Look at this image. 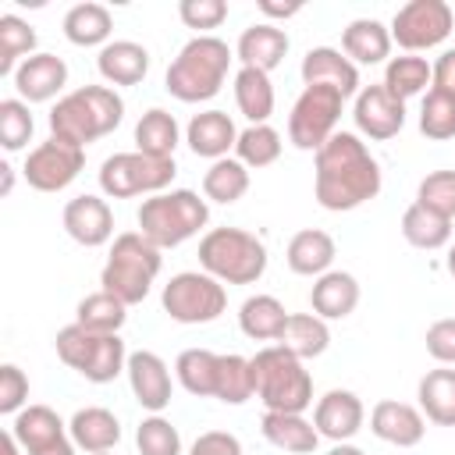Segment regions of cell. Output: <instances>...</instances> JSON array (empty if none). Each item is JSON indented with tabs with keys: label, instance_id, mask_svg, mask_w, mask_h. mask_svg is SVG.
<instances>
[{
	"label": "cell",
	"instance_id": "obj_1",
	"mask_svg": "<svg viewBox=\"0 0 455 455\" xmlns=\"http://www.w3.org/2000/svg\"><path fill=\"white\" fill-rule=\"evenodd\" d=\"M380 192V164L355 132H334L313 160V196L323 210L345 213Z\"/></svg>",
	"mask_w": 455,
	"mask_h": 455
},
{
	"label": "cell",
	"instance_id": "obj_2",
	"mask_svg": "<svg viewBox=\"0 0 455 455\" xmlns=\"http://www.w3.org/2000/svg\"><path fill=\"white\" fill-rule=\"evenodd\" d=\"M121 121H124V100L110 85H82V89L60 96L50 110L53 139H64L78 149L110 135Z\"/></svg>",
	"mask_w": 455,
	"mask_h": 455
},
{
	"label": "cell",
	"instance_id": "obj_3",
	"mask_svg": "<svg viewBox=\"0 0 455 455\" xmlns=\"http://www.w3.org/2000/svg\"><path fill=\"white\" fill-rule=\"evenodd\" d=\"M231 60H235V53H231V46L224 39H217V36H196L171 60V68L164 75V85L181 103L213 100L220 92L224 78H228Z\"/></svg>",
	"mask_w": 455,
	"mask_h": 455
},
{
	"label": "cell",
	"instance_id": "obj_4",
	"mask_svg": "<svg viewBox=\"0 0 455 455\" xmlns=\"http://www.w3.org/2000/svg\"><path fill=\"white\" fill-rule=\"evenodd\" d=\"M249 363L256 398L267 412H306L313 405V377L299 355H291L281 345H267Z\"/></svg>",
	"mask_w": 455,
	"mask_h": 455
},
{
	"label": "cell",
	"instance_id": "obj_5",
	"mask_svg": "<svg viewBox=\"0 0 455 455\" xmlns=\"http://www.w3.org/2000/svg\"><path fill=\"white\" fill-rule=\"evenodd\" d=\"M135 220H139V235L149 238L156 249H174L192 235H199V228H206L210 206L192 188H171L142 199Z\"/></svg>",
	"mask_w": 455,
	"mask_h": 455
},
{
	"label": "cell",
	"instance_id": "obj_6",
	"mask_svg": "<svg viewBox=\"0 0 455 455\" xmlns=\"http://www.w3.org/2000/svg\"><path fill=\"white\" fill-rule=\"evenodd\" d=\"M160 267H164L160 249L149 238H142L139 231H124L110 245V256L103 263L100 284H103V291L117 295L124 306H139L149 295Z\"/></svg>",
	"mask_w": 455,
	"mask_h": 455
},
{
	"label": "cell",
	"instance_id": "obj_7",
	"mask_svg": "<svg viewBox=\"0 0 455 455\" xmlns=\"http://www.w3.org/2000/svg\"><path fill=\"white\" fill-rule=\"evenodd\" d=\"M199 267L220 284H256L267 270V245L242 228H213L199 238Z\"/></svg>",
	"mask_w": 455,
	"mask_h": 455
},
{
	"label": "cell",
	"instance_id": "obj_8",
	"mask_svg": "<svg viewBox=\"0 0 455 455\" xmlns=\"http://www.w3.org/2000/svg\"><path fill=\"white\" fill-rule=\"evenodd\" d=\"M53 345H57L60 363L92 384H110L121 370H128V348L121 334H100L82 323H68L57 331Z\"/></svg>",
	"mask_w": 455,
	"mask_h": 455
},
{
	"label": "cell",
	"instance_id": "obj_9",
	"mask_svg": "<svg viewBox=\"0 0 455 455\" xmlns=\"http://www.w3.org/2000/svg\"><path fill=\"white\" fill-rule=\"evenodd\" d=\"M178 167L174 160H160V156H146L139 149L132 153H114L103 160L100 167V188L110 199H132V196H156L167 192V185L174 181Z\"/></svg>",
	"mask_w": 455,
	"mask_h": 455
},
{
	"label": "cell",
	"instance_id": "obj_10",
	"mask_svg": "<svg viewBox=\"0 0 455 455\" xmlns=\"http://www.w3.org/2000/svg\"><path fill=\"white\" fill-rule=\"evenodd\" d=\"M160 302L178 323H213L228 309V291L206 270H181L164 284Z\"/></svg>",
	"mask_w": 455,
	"mask_h": 455
},
{
	"label": "cell",
	"instance_id": "obj_11",
	"mask_svg": "<svg viewBox=\"0 0 455 455\" xmlns=\"http://www.w3.org/2000/svg\"><path fill=\"white\" fill-rule=\"evenodd\" d=\"M341 103L345 96L338 89H327V85H306L288 114V142L295 149H320L334 128H338V117H341Z\"/></svg>",
	"mask_w": 455,
	"mask_h": 455
},
{
	"label": "cell",
	"instance_id": "obj_12",
	"mask_svg": "<svg viewBox=\"0 0 455 455\" xmlns=\"http://www.w3.org/2000/svg\"><path fill=\"white\" fill-rule=\"evenodd\" d=\"M455 28V14L444 0H409L391 18V43L409 53L441 46Z\"/></svg>",
	"mask_w": 455,
	"mask_h": 455
},
{
	"label": "cell",
	"instance_id": "obj_13",
	"mask_svg": "<svg viewBox=\"0 0 455 455\" xmlns=\"http://www.w3.org/2000/svg\"><path fill=\"white\" fill-rule=\"evenodd\" d=\"M82 167H85V149L50 135L46 142H39L25 156V171L21 174L36 192H60L82 174Z\"/></svg>",
	"mask_w": 455,
	"mask_h": 455
},
{
	"label": "cell",
	"instance_id": "obj_14",
	"mask_svg": "<svg viewBox=\"0 0 455 455\" xmlns=\"http://www.w3.org/2000/svg\"><path fill=\"white\" fill-rule=\"evenodd\" d=\"M11 434L18 437L25 455H75L71 430L50 405H25L14 416Z\"/></svg>",
	"mask_w": 455,
	"mask_h": 455
},
{
	"label": "cell",
	"instance_id": "obj_15",
	"mask_svg": "<svg viewBox=\"0 0 455 455\" xmlns=\"http://www.w3.org/2000/svg\"><path fill=\"white\" fill-rule=\"evenodd\" d=\"M352 117H355V128H359L366 139L387 142V139H395V135L405 128V103H402L398 96H391V92L384 89V82L363 85L359 96H355Z\"/></svg>",
	"mask_w": 455,
	"mask_h": 455
},
{
	"label": "cell",
	"instance_id": "obj_16",
	"mask_svg": "<svg viewBox=\"0 0 455 455\" xmlns=\"http://www.w3.org/2000/svg\"><path fill=\"white\" fill-rule=\"evenodd\" d=\"M363 419H366V409H363V402H359L355 391L331 387L323 398H316L313 427H316L320 437H327V441H334V444L352 441V437L363 430Z\"/></svg>",
	"mask_w": 455,
	"mask_h": 455
},
{
	"label": "cell",
	"instance_id": "obj_17",
	"mask_svg": "<svg viewBox=\"0 0 455 455\" xmlns=\"http://www.w3.org/2000/svg\"><path fill=\"white\" fill-rule=\"evenodd\" d=\"M60 220H64V231L78 245H85V249H100L114 235V210L107 206V199L89 196V192L85 196H75L64 206V217Z\"/></svg>",
	"mask_w": 455,
	"mask_h": 455
},
{
	"label": "cell",
	"instance_id": "obj_18",
	"mask_svg": "<svg viewBox=\"0 0 455 455\" xmlns=\"http://www.w3.org/2000/svg\"><path fill=\"white\" fill-rule=\"evenodd\" d=\"M128 384H132V395L142 409L149 412H164L171 405V370L167 363L149 352V348H139L128 355Z\"/></svg>",
	"mask_w": 455,
	"mask_h": 455
},
{
	"label": "cell",
	"instance_id": "obj_19",
	"mask_svg": "<svg viewBox=\"0 0 455 455\" xmlns=\"http://www.w3.org/2000/svg\"><path fill=\"white\" fill-rule=\"evenodd\" d=\"M370 430H373V437H380L395 448H416L427 434V416L409 402L384 398L370 412Z\"/></svg>",
	"mask_w": 455,
	"mask_h": 455
},
{
	"label": "cell",
	"instance_id": "obj_20",
	"mask_svg": "<svg viewBox=\"0 0 455 455\" xmlns=\"http://www.w3.org/2000/svg\"><path fill=\"white\" fill-rule=\"evenodd\" d=\"M11 82L18 89V100H25V103H46V100H53L68 85V64L57 53H32L28 60L18 64V71H14Z\"/></svg>",
	"mask_w": 455,
	"mask_h": 455
},
{
	"label": "cell",
	"instance_id": "obj_21",
	"mask_svg": "<svg viewBox=\"0 0 455 455\" xmlns=\"http://www.w3.org/2000/svg\"><path fill=\"white\" fill-rule=\"evenodd\" d=\"M302 82L306 85H327V89H338L345 100L348 96H359V68L334 46H313L306 57H302V68H299Z\"/></svg>",
	"mask_w": 455,
	"mask_h": 455
},
{
	"label": "cell",
	"instance_id": "obj_22",
	"mask_svg": "<svg viewBox=\"0 0 455 455\" xmlns=\"http://www.w3.org/2000/svg\"><path fill=\"white\" fill-rule=\"evenodd\" d=\"M284 53H288V32L270 21L249 25L235 43V57L242 60V68H256L267 75L284 60Z\"/></svg>",
	"mask_w": 455,
	"mask_h": 455
},
{
	"label": "cell",
	"instance_id": "obj_23",
	"mask_svg": "<svg viewBox=\"0 0 455 455\" xmlns=\"http://www.w3.org/2000/svg\"><path fill=\"white\" fill-rule=\"evenodd\" d=\"M185 142H188V149L196 156L224 160L228 149H235V142H238V128H235V121L224 110H203V114H196L188 121Z\"/></svg>",
	"mask_w": 455,
	"mask_h": 455
},
{
	"label": "cell",
	"instance_id": "obj_24",
	"mask_svg": "<svg viewBox=\"0 0 455 455\" xmlns=\"http://www.w3.org/2000/svg\"><path fill=\"white\" fill-rule=\"evenodd\" d=\"M309 302L320 320H345L359 306V281L348 270H327L313 281Z\"/></svg>",
	"mask_w": 455,
	"mask_h": 455
},
{
	"label": "cell",
	"instance_id": "obj_25",
	"mask_svg": "<svg viewBox=\"0 0 455 455\" xmlns=\"http://www.w3.org/2000/svg\"><path fill=\"white\" fill-rule=\"evenodd\" d=\"M338 256V245L327 231L320 228H302L291 235L288 249H284V259H288V270L291 274H302V277H320L331 270Z\"/></svg>",
	"mask_w": 455,
	"mask_h": 455
},
{
	"label": "cell",
	"instance_id": "obj_26",
	"mask_svg": "<svg viewBox=\"0 0 455 455\" xmlns=\"http://www.w3.org/2000/svg\"><path fill=\"white\" fill-rule=\"evenodd\" d=\"M68 430H71V441L75 448L89 451V455H100V451H114L117 441H121V423L110 409L103 405H85L78 409L71 419H68Z\"/></svg>",
	"mask_w": 455,
	"mask_h": 455
},
{
	"label": "cell",
	"instance_id": "obj_27",
	"mask_svg": "<svg viewBox=\"0 0 455 455\" xmlns=\"http://www.w3.org/2000/svg\"><path fill=\"white\" fill-rule=\"evenodd\" d=\"M96 68L110 85H139L149 71V50L132 39H114L100 50Z\"/></svg>",
	"mask_w": 455,
	"mask_h": 455
},
{
	"label": "cell",
	"instance_id": "obj_28",
	"mask_svg": "<svg viewBox=\"0 0 455 455\" xmlns=\"http://www.w3.org/2000/svg\"><path fill=\"white\" fill-rule=\"evenodd\" d=\"M259 430L274 448H281L288 455H313L320 444L316 427L302 412H263Z\"/></svg>",
	"mask_w": 455,
	"mask_h": 455
},
{
	"label": "cell",
	"instance_id": "obj_29",
	"mask_svg": "<svg viewBox=\"0 0 455 455\" xmlns=\"http://www.w3.org/2000/svg\"><path fill=\"white\" fill-rule=\"evenodd\" d=\"M341 53L352 64H380L391 53V28L377 18H355L341 32Z\"/></svg>",
	"mask_w": 455,
	"mask_h": 455
},
{
	"label": "cell",
	"instance_id": "obj_30",
	"mask_svg": "<svg viewBox=\"0 0 455 455\" xmlns=\"http://www.w3.org/2000/svg\"><path fill=\"white\" fill-rule=\"evenodd\" d=\"M419 412L437 427H455V370L437 366L419 377Z\"/></svg>",
	"mask_w": 455,
	"mask_h": 455
},
{
	"label": "cell",
	"instance_id": "obj_31",
	"mask_svg": "<svg viewBox=\"0 0 455 455\" xmlns=\"http://www.w3.org/2000/svg\"><path fill=\"white\" fill-rule=\"evenodd\" d=\"M288 316L291 313L281 306V299H274V295H249L242 302V309H238V327L252 341H277L284 334Z\"/></svg>",
	"mask_w": 455,
	"mask_h": 455
},
{
	"label": "cell",
	"instance_id": "obj_32",
	"mask_svg": "<svg viewBox=\"0 0 455 455\" xmlns=\"http://www.w3.org/2000/svg\"><path fill=\"white\" fill-rule=\"evenodd\" d=\"M181 142V128L174 121V114L153 107L139 117L135 124V149L146 156H160V160H174V149Z\"/></svg>",
	"mask_w": 455,
	"mask_h": 455
},
{
	"label": "cell",
	"instance_id": "obj_33",
	"mask_svg": "<svg viewBox=\"0 0 455 455\" xmlns=\"http://www.w3.org/2000/svg\"><path fill=\"white\" fill-rule=\"evenodd\" d=\"M110 32H114V18H110V11L103 4L85 0V4H75L64 14V36L75 46H100L103 50Z\"/></svg>",
	"mask_w": 455,
	"mask_h": 455
},
{
	"label": "cell",
	"instance_id": "obj_34",
	"mask_svg": "<svg viewBox=\"0 0 455 455\" xmlns=\"http://www.w3.org/2000/svg\"><path fill=\"white\" fill-rule=\"evenodd\" d=\"M281 348H288L291 355H299L302 363L306 359H316L327 352L331 345V331H327V320H320L316 313H291L288 323H284V334L277 338Z\"/></svg>",
	"mask_w": 455,
	"mask_h": 455
},
{
	"label": "cell",
	"instance_id": "obj_35",
	"mask_svg": "<svg viewBox=\"0 0 455 455\" xmlns=\"http://www.w3.org/2000/svg\"><path fill=\"white\" fill-rule=\"evenodd\" d=\"M235 103L249 117V124H267L274 114V85L267 71L238 68L235 71Z\"/></svg>",
	"mask_w": 455,
	"mask_h": 455
},
{
	"label": "cell",
	"instance_id": "obj_36",
	"mask_svg": "<svg viewBox=\"0 0 455 455\" xmlns=\"http://www.w3.org/2000/svg\"><path fill=\"white\" fill-rule=\"evenodd\" d=\"M217 370H220V355L210 352V348H185L174 359L178 384L188 395H196V398H213V391H217Z\"/></svg>",
	"mask_w": 455,
	"mask_h": 455
},
{
	"label": "cell",
	"instance_id": "obj_37",
	"mask_svg": "<svg viewBox=\"0 0 455 455\" xmlns=\"http://www.w3.org/2000/svg\"><path fill=\"white\" fill-rule=\"evenodd\" d=\"M402 235H405L409 245L434 252V249H444L451 242V220L434 213V210H427V206H419V203H412L402 213Z\"/></svg>",
	"mask_w": 455,
	"mask_h": 455
},
{
	"label": "cell",
	"instance_id": "obj_38",
	"mask_svg": "<svg viewBox=\"0 0 455 455\" xmlns=\"http://www.w3.org/2000/svg\"><path fill=\"white\" fill-rule=\"evenodd\" d=\"M249 192V167L238 156H224L213 160L210 171L203 174V196L213 203H238Z\"/></svg>",
	"mask_w": 455,
	"mask_h": 455
},
{
	"label": "cell",
	"instance_id": "obj_39",
	"mask_svg": "<svg viewBox=\"0 0 455 455\" xmlns=\"http://www.w3.org/2000/svg\"><path fill=\"white\" fill-rule=\"evenodd\" d=\"M36 53V28L18 14H0V78H14L18 64Z\"/></svg>",
	"mask_w": 455,
	"mask_h": 455
},
{
	"label": "cell",
	"instance_id": "obj_40",
	"mask_svg": "<svg viewBox=\"0 0 455 455\" xmlns=\"http://www.w3.org/2000/svg\"><path fill=\"white\" fill-rule=\"evenodd\" d=\"M427 85H434V71H430V64L423 57L405 53V57H391L387 60V68H384V89L391 96H398L402 103L412 100V96H419Z\"/></svg>",
	"mask_w": 455,
	"mask_h": 455
},
{
	"label": "cell",
	"instance_id": "obj_41",
	"mask_svg": "<svg viewBox=\"0 0 455 455\" xmlns=\"http://www.w3.org/2000/svg\"><path fill=\"white\" fill-rule=\"evenodd\" d=\"M124 320H128V306L117 295L103 291V288L85 295L75 309V323H82L89 331H100V334H117L124 327Z\"/></svg>",
	"mask_w": 455,
	"mask_h": 455
},
{
	"label": "cell",
	"instance_id": "obj_42",
	"mask_svg": "<svg viewBox=\"0 0 455 455\" xmlns=\"http://www.w3.org/2000/svg\"><path fill=\"white\" fill-rule=\"evenodd\" d=\"M256 395L252 384V363L245 355H220V370H217V391L213 398L224 405H245Z\"/></svg>",
	"mask_w": 455,
	"mask_h": 455
},
{
	"label": "cell",
	"instance_id": "obj_43",
	"mask_svg": "<svg viewBox=\"0 0 455 455\" xmlns=\"http://www.w3.org/2000/svg\"><path fill=\"white\" fill-rule=\"evenodd\" d=\"M235 153L245 167H270L277 164L281 156V132L270 128V124H249L238 132V142H235Z\"/></svg>",
	"mask_w": 455,
	"mask_h": 455
},
{
	"label": "cell",
	"instance_id": "obj_44",
	"mask_svg": "<svg viewBox=\"0 0 455 455\" xmlns=\"http://www.w3.org/2000/svg\"><path fill=\"white\" fill-rule=\"evenodd\" d=\"M419 132L434 142L455 139V92L427 89L423 107H419Z\"/></svg>",
	"mask_w": 455,
	"mask_h": 455
},
{
	"label": "cell",
	"instance_id": "obj_45",
	"mask_svg": "<svg viewBox=\"0 0 455 455\" xmlns=\"http://www.w3.org/2000/svg\"><path fill=\"white\" fill-rule=\"evenodd\" d=\"M32 132H36V121H32L28 103L18 100V96L0 100V146L7 153H18V149H25Z\"/></svg>",
	"mask_w": 455,
	"mask_h": 455
},
{
	"label": "cell",
	"instance_id": "obj_46",
	"mask_svg": "<svg viewBox=\"0 0 455 455\" xmlns=\"http://www.w3.org/2000/svg\"><path fill=\"white\" fill-rule=\"evenodd\" d=\"M135 444H139V455H181V434L160 412H153L139 423Z\"/></svg>",
	"mask_w": 455,
	"mask_h": 455
},
{
	"label": "cell",
	"instance_id": "obj_47",
	"mask_svg": "<svg viewBox=\"0 0 455 455\" xmlns=\"http://www.w3.org/2000/svg\"><path fill=\"white\" fill-rule=\"evenodd\" d=\"M416 203L455 220V171H430L416 188Z\"/></svg>",
	"mask_w": 455,
	"mask_h": 455
},
{
	"label": "cell",
	"instance_id": "obj_48",
	"mask_svg": "<svg viewBox=\"0 0 455 455\" xmlns=\"http://www.w3.org/2000/svg\"><path fill=\"white\" fill-rule=\"evenodd\" d=\"M178 18L188 28H199V36H210V28H220L228 18V4L224 0H181L178 4Z\"/></svg>",
	"mask_w": 455,
	"mask_h": 455
},
{
	"label": "cell",
	"instance_id": "obj_49",
	"mask_svg": "<svg viewBox=\"0 0 455 455\" xmlns=\"http://www.w3.org/2000/svg\"><path fill=\"white\" fill-rule=\"evenodd\" d=\"M28 402V377L14 366V363H4L0 366V412L4 416H18Z\"/></svg>",
	"mask_w": 455,
	"mask_h": 455
},
{
	"label": "cell",
	"instance_id": "obj_50",
	"mask_svg": "<svg viewBox=\"0 0 455 455\" xmlns=\"http://www.w3.org/2000/svg\"><path fill=\"white\" fill-rule=\"evenodd\" d=\"M427 352L430 359H437L441 366H451L455 363V316H444V320H434L427 327Z\"/></svg>",
	"mask_w": 455,
	"mask_h": 455
},
{
	"label": "cell",
	"instance_id": "obj_51",
	"mask_svg": "<svg viewBox=\"0 0 455 455\" xmlns=\"http://www.w3.org/2000/svg\"><path fill=\"white\" fill-rule=\"evenodd\" d=\"M188 455H242V441L228 430H206L192 441Z\"/></svg>",
	"mask_w": 455,
	"mask_h": 455
},
{
	"label": "cell",
	"instance_id": "obj_52",
	"mask_svg": "<svg viewBox=\"0 0 455 455\" xmlns=\"http://www.w3.org/2000/svg\"><path fill=\"white\" fill-rule=\"evenodd\" d=\"M430 71H434V85H430V89L455 92V50H444V53L430 64Z\"/></svg>",
	"mask_w": 455,
	"mask_h": 455
},
{
	"label": "cell",
	"instance_id": "obj_53",
	"mask_svg": "<svg viewBox=\"0 0 455 455\" xmlns=\"http://www.w3.org/2000/svg\"><path fill=\"white\" fill-rule=\"evenodd\" d=\"M256 7H259V11L267 14V18H295V14L302 11V4H299V0H291V4H274V0H259Z\"/></svg>",
	"mask_w": 455,
	"mask_h": 455
},
{
	"label": "cell",
	"instance_id": "obj_54",
	"mask_svg": "<svg viewBox=\"0 0 455 455\" xmlns=\"http://www.w3.org/2000/svg\"><path fill=\"white\" fill-rule=\"evenodd\" d=\"M0 455H21V444H18V437L11 430L0 434Z\"/></svg>",
	"mask_w": 455,
	"mask_h": 455
},
{
	"label": "cell",
	"instance_id": "obj_55",
	"mask_svg": "<svg viewBox=\"0 0 455 455\" xmlns=\"http://www.w3.org/2000/svg\"><path fill=\"white\" fill-rule=\"evenodd\" d=\"M0 174H4L0 196H11V188H14V167H11V164H0Z\"/></svg>",
	"mask_w": 455,
	"mask_h": 455
},
{
	"label": "cell",
	"instance_id": "obj_56",
	"mask_svg": "<svg viewBox=\"0 0 455 455\" xmlns=\"http://www.w3.org/2000/svg\"><path fill=\"white\" fill-rule=\"evenodd\" d=\"M327 455H366V451H363V448H355V444H348V441H345V444H334V448H331V451H327Z\"/></svg>",
	"mask_w": 455,
	"mask_h": 455
},
{
	"label": "cell",
	"instance_id": "obj_57",
	"mask_svg": "<svg viewBox=\"0 0 455 455\" xmlns=\"http://www.w3.org/2000/svg\"><path fill=\"white\" fill-rule=\"evenodd\" d=\"M444 267H448V274H451V277H455V245H451V249H448V259H444Z\"/></svg>",
	"mask_w": 455,
	"mask_h": 455
},
{
	"label": "cell",
	"instance_id": "obj_58",
	"mask_svg": "<svg viewBox=\"0 0 455 455\" xmlns=\"http://www.w3.org/2000/svg\"><path fill=\"white\" fill-rule=\"evenodd\" d=\"M100 455H110V451H100Z\"/></svg>",
	"mask_w": 455,
	"mask_h": 455
}]
</instances>
